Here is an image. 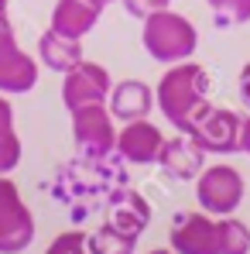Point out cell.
<instances>
[{
  "label": "cell",
  "mask_w": 250,
  "mask_h": 254,
  "mask_svg": "<svg viewBox=\"0 0 250 254\" xmlns=\"http://www.w3.org/2000/svg\"><path fill=\"white\" fill-rule=\"evenodd\" d=\"M219 28H237L250 21V0H206Z\"/></svg>",
  "instance_id": "obj_18"
},
{
  "label": "cell",
  "mask_w": 250,
  "mask_h": 254,
  "mask_svg": "<svg viewBox=\"0 0 250 254\" xmlns=\"http://www.w3.org/2000/svg\"><path fill=\"white\" fill-rule=\"evenodd\" d=\"M38 59L51 72H69L83 62V38H69V35H58L55 28H48L42 38H38Z\"/></svg>",
  "instance_id": "obj_14"
},
{
  "label": "cell",
  "mask_w": 250,
  "mask_h": 254,
  "mask_svg": "<svg viewBox=\"0 0 250 254\" xmlns=\"http://www.w3.org/2000/svg\"><path fill=\"white\" fill-rule=\"evenodd\" d=\"M3 14H7V0H0V17H3Z\"/></svg>",
  "instance_id": "obj_26"
},
{
  "label": "cell",
  "mask_w": 250,
  "mask_h": 254,
  "mask_svg": "<svg viewBox=\"0 0 250 254\" xmlns=\"http://www.w3.org/2000/svg\"><path fill=\"white\" fill-rule=\"evenodd\" d=\"M45 254H93L89 251V234H83V230H65V234H58L48 244Z\"/></svg>",
  "instance_id": "obj_19"
},
{
  "label": "cell",
  "mask_w": 250,
  "mask_h": 254,
  "mask_svg": "<svg viewBox=\"0 0 250 254\" xmlns=\"http://www.w3.org/2000/svg\"><path fill=\"white\" fill-rule=\"evenodd\" d=\"M148 254H175V251H165V248H154V251H148Z\"/></svg>",
  "instance_id": "obj_24"
},
{
  "label": "cell",
  "mask_w": 250,
  "mask_h": 254,
  "mask_svg": "<svg viewBox=\"0 0 250 254\" xmlns=\"http://www.w3.org/2000/svg\"><path fill=\"white\" fill-rule=\"evenodd\" d=\"M161 3H168V0H161Z\"/></svg>",
  "instance_id": "obj_27"
},
{
  "label": "cell",
  "mask_w": 250,
  "mask_h": 254,
  "mask_svg": "<svg viewBox=\"0 0 250 254\" xmlns=\"http://www.w3.org/2000/svg\"><path fill=\"white\" fill-rule=\"evenodd\" d=\"M96 3H100V7H106V3H120V0H96Z\"/></svg>",
  "instance_id": "obj_25"
},
{
  "label": "cell",
  "mask_w": 250,
  "mask_h": 254,
  "mask_svg": "<svg viewBox=\"0 0 250 254\" xmlns=\"http://www.w3.org/2000/svg\"><path fill=\"white\" fill-rule=\"evenodd\" d=\"M35 241V216L21 199V189L0 175V254H21Z\"/></svg>",
  "instance_id": "obj_4"
},
{
  "label": "cell",
  "mask_w": 250,
  "mask_h": 254,
  "mask_svg": "<svg viewBox=\"0 0 250 254\" xmlns=\"http://www.w3.org/2000/svg\"><path fill=\"white\" fill-rule=\"evenodd\" d=\"M106 107H110V114L117 117V121H141V117H148L151 114V107H154V89L148 83H141V79H124V83H117L110 89V100H106Z\"/></svg>",
  "instance_id": "obj_13"
},
{
  "label": "cell",
  "mask_w": 250,
  "mask_h": 254,
  "mask_svg": "<svg viewBox=\"0 0 250 254\" xmlns=\"http://www.w3.org/2000/svg\"><path fill=\"white\" fill-rule=\"evenodd\" d=\"M158 165H161L171 179H178V182H196L199 172L206 169V151H202L189 134H178V137H171V141L165 137V148H161Z\"/></svg>",
  "instance_id": "obj_11"
},
{
  "label": "cell",
  "mask_w": 250,
  "mask_h": 254,
  "mask_svg": "<svg viewBox=\"0 0 250 254\" xmlns=\"http://www.w3.org/2000/svg\"><path fill=\"white\" fill-rule=\"evenodd\" d=\"M219 254H250V227L237 216H219Z\"/></svg>",
  "instance_id": "obj_17"
},
{
  "label": "cell",
  "mask_w": 250,
  "mask_h": 254,
  "mask_svg": "<svg viewBox=\"0 0 250 254\" xmlns=\"http://www.w3.org/2000/svg\"><path fill=\"white\" fill-rule=\"evenodd\" d=\"M209 72L199 62H175L154 89V103L178 134H189L209 107Z\"/></svg>",
  "instance_id": "obj_1"
},
{
  "label": "cell",
  "mask_w": 250,
  "mask_h": 254,
  "mask_svg": "<svg viewBox=\"0 0 250 254\" xmlns=\"http://www.w3.org/2000/svg\"><path fill=\"white\" fill-rule=\"evenodd\" d=\"M110 89H113V79L110 72L100 65V62H79L76 69L65 72L62 79V103L65 110L72 114L76 107H89V103H106L110 100Z\"/></svg>",
  "instance_id": "obj_9"
},
{
  "label": "cell",
  "mask_w": 250,
  "mask_h": 254,
  "mask_svg": "<svg viewBox=\"0 0 250 254\" xmlns=\"http://www.w3.org/2000/svg\"><path fill=\"white\" fill-rule=\"evenodd\" d=\"M3 130H14V107L7 103V96L0 93V134Z\"/></svg>",
  "instance_id": "obj_22"
},
{
  "label": "cell",
  "mask_w": 250,
  "mask_h": 254,
  "mask_svg": "<svg viewBox=\"0 0 250 254\" xmlns=\"http://www.w3.org/2000/svg\"><path fill=\"white\" fill-rule=\"evenodd\" d=\"M240 151L250 158V117H244V127H240Z\"/></svg>",
  "instance_id": "obj_23"
},
{
  "label": "cell",
  "mask_w": 250,
  "mask_h": 254,
  "mask_svg": "<svg viewBox=\"0 0 250 254\" xmlns=\"http://www.w3.org/2000/svg\"><path fill=\"white\" fill-rule=\"evenodd\" d=\"M161 148H165V134L148 117L127 121L124 130H117V155L130 165H154L161 158Z\"/></svg>",
  "instance_id": "obj_10"
},
{
  "label": "cell",
  "mask_w": 250,
  "mask_h": 254,
  "mask_svg": "<svg viewBox=\"0 0 250 254\" xmlns=\"http://www.w3.org/2000/svg\"><path fill=\"white\" fill-rule=\"evenodd\" d=\"M247 182L233 165H209L196 179V199L212 216H233L244 203Z\"/></svg>",
  "instance_id": "obj_3"
},
{
  "label": "cell",
  "mask_w": 250,
  "mask_h": 254,
  "mask_svg": "<svg viewBox=\"0 0 250 254\" xmlns=\"http://www.w3.org/2000/svg\"><path fill=\"white\" fill-rule=\"evenodd\" d=\"M237 93H240V103L250 110V62L240 69V79H237Z\"/></svg>",
  "instance_id": "obj_21"
},
{
  "label": "cell",
  "mask_w": 250,
  "mask_h": 254,
  "mask_svg": "<svg viewBox=\"0 0 250 254\" xmlns=\"http://www.w3.org/2000/svg\"><path fill=\"white\" fill-rule=\"evenodd\" d=\"M168 244L175 254H219V216L206 210L178 213L168 230Z\"/></svg>",
  "instance_id": "obj_8"
},
{
  "label": "cell",
  "mask_w": 250,
  "mask_h": 254,
  "mask_svg": "<svg viewBox=\"0 0 250 254\" xmlns=\"http://www.w3.org/2000/svg\"><path fill=\"white\" fill-rule=\"evenodd\" d=\"M240 127L244 117L230 107H209L199 117V124L189 130V137L206 151V155H233L240 151Z\"/></svg>",
  "instance_id": "obj_7"
},
{
  "label": "cell",
  "mask_w": 250,
  "mask_h": 254,
  "mask_svg": "<svg viewBox=\"0 0 250 254\" xmlns=\"http://www.w3.org/2000/svg\"><path fill=\"white\" fill-rule=\"evenodd\" d=\"M72 137L93 158H106L110 151H117V127L113 114L106 103H89L72 110Z\"/></svg>",
  "instance_id": "obj_5"
},
{
  "label": "cell",
  "mask_w": 250,
  "mask_h": 254,
  "mask_svg": "<svg viewBox=\"0 0 250 254\" xmlns=\"http://www.w3.org/2000/svg\"><path fill=\"white\" fill-rule=\"evenodd\" d=\"M134 248H137V237L117 230L113 223H103L96 234H89V251L93 254H134Z\"/></svg>",
  "instance_id": "obj_16"
},
{
  "label": "cell",
  "mask_w": 250,
  "mask_h": 254,
  "mask_svg": "<svg viewBox=\"0 0 250 254\" xmlns=\"http://www.w3.org/2000/svg\"><path fill=\"white\" fill-rule=\"evenodd\" d=\"M110 223H113L117 230L130 234V237H141V234L148 230V223H151V206H148V199H144L141 192L120 196V199L113 203V210H110Z\"/></svg>",
  "instance_id": "obj_15"
},
{
  "label": "cell",
  "mask_w": 250,
  "mask_h": 254,
  "mask_svg": "<svg viewBox=\"0 0 250 254\" xmlns=\"http://www.w3.org/2000/svg\"><path fill=\"white\" fill-rule=\"evenodd\" d=\"M21 165V137L17 130H3L0 134V175L14 172Z\"/></svg>",
  "instance_id": "obj_20"
},
{
  "label": "cell",
  "mask_w": 250,
  "mask_h": 254,
  "mask_svg": "<svg viewBox=\"0 0 250 254\" xmlns=\"http://www.w3.org/2000/svg\"><path fill=\"white\" fill-rule=\"evenodd\" d=\"M103 7L96 0H55L51 7V28L58 35H69V38H83L96 28Z\"/></svg>",
  "instance_id": "obj_12"
},
{
  "label": "cell",
  "mask_w": 250,
  "mask_h": 254,
  "mask_svg": "<svg viewBox=\"0 0 250 254\" xmlns=\"http://www.w3.org/2000/svg\"><path fill=\"white\" fill-rule=\"evenodd\" d=\"M38 83V62L17 45V35L7 21L0 17V93H31Z\"/></svg>",
  "instance_id": "obj_6"
},
{
  "label": "cell",
  "mask_w": 250,
  "mask_h": 254,
  "mask_svg": "<svg viewBox=\"0 0 250 254\" xmlns=\"http://www.w3.org/2000/svg\"><path fill=\"white\" fill-rule=\"evenodd\" d=\"M141 45L144 52L154 59V62H165V65H175V62H185L196 55L199 48V31L196 24L178 14V10H154L144 17V31H141Z\"/></svg>",
  "instance_id": "obj_2"
}]
</instances>
